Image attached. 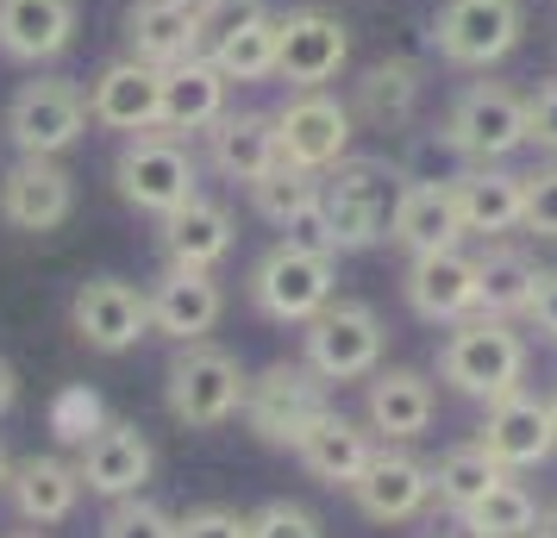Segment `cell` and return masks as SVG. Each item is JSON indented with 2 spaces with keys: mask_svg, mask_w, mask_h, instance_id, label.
<instances>
[{
  "mask_svg": "<svg viewBox=\"0 0 557 538\" xmlns=\"http://www.w3.org/2000/svg\"><path fill=\"white\" fill-rule=\"evenodd\" d=\"M245 363L220 351V345H182L176 363H170V376H163V408L176 426L188 433H207V426H226L232 413H245Z\"/></svg>",
  "mask_w": 557,
  "mask_h": 538,
  "instance_id": "52a82bcc",
  "label": "cell"
},
{
  "mask_svg": "<svg viewBox=\"0 0 557 538\" xmlns=\"http://www.w3.org/2000/svg\"><path fill=\"white\" fill-rule=\"evenodd\" d=\"M351 63V26L332 7H288L276 13V82L288 88H332Z\"/></svg>",
  "mask_w": 557,
  "mask_h": 538,
  "instance_id": "30bf717a",
  "label": "cell"
},
{
  "mask_svg": "<svg viewBox=\"0 0 557 538\" xmlns=\"http://www.w3.org/2000/svg\"><path fill=\"white\" fill-rule=\"evenodd\" d=\"M527 320L532 333L545 338V345H557V263L552 270H539V283H532V301H527Z\"/></svg>",
  "mask_w": 557,
  "mask_h": 538,
  "instance_id": "b9f144b4",
  "label": "cell"
},
{
  "mask_svg": "<svg viewBox=\"0 0 557 538\" xmlns=\"http://www.w3.org/2000/svg\"><path fill=\"white\" fill-rule=\"evenodd\" d=\"M76 213V176L63 170V157H20L0 176V220L13 232H57Z\"/></svg>",
  "mask_w": 557,
  "mask_h": 538,
  "instance_id": "e0dca14e",
  "label": "cell"
},
{
  "mask_svg": "<svg viewBox=\"0 0 557 538\" xmlns=\"http://www.w3.org/2000/svg\"><path fill=\"white\" fill-rule=\"evenodd\" d=\"M438 138L457 151V163H507L527 145V95L513 82H463L438 120Z\"/></svg>",
  "mask_w": 557,
  "mask_h": 538,
  "instance_id": "5b68a950",
  "label": "cell"
},
{
  "mask_svg": "<svg viewBox=\"0 0 557 538\" xmlns=\"http://www.w3.org/2000/svg\"><path fill=\"white\" fill-rule=\"evenodd\" d=\"M476 283H482V313L520 320L532 301V283H539V257L513 238H488L476 251Z\"/></svg>",
  "mask_w": 557,
  "mask_h": 538,
  "instance_id": "836d02e7",
  "label": "cell"
},
{
  "mask_svg": "<svg viewBox=\"0 0 557 538\" xmlns=\"http://www.w3.org/2000/svg\"><path fill=\"white\" fill-rule=\"evenodd\" d=\"M532 538H557V501L545 513H539V526H532Z\"/></svg>",
  "mask_w": 557,
  "mask_h": 538,
  "instance_id": "f6af8a7d",
  "label": "cell"
},
{
  "mask_svg": "<svg viewBox=\"0 0 557 538\" xmlns=\"http://www.w3.org/2000/svg\"><path fill=\"white\" fill-rule=\"evenodd\" d=\"M426 38H432V51H438V63L488 76L495 63H507V57L520 51L527 7L520 0H438Z\"/></svg>",
  "mask_w": 557,
  "mask_h": 538,
  "instance_id": "8992f818",
  "label": "cell"
},
{
  "mask_svg": "<svg viewBox=\"0 0 557 538\" xmlns=\"http://www.w3.org/2000/svg\"><path fill=\"white\" fill-rule=\"evenodd\" d=\"M226 101H232V76L207 51L163 70V132L195 138V132H207L226 113Z\"/></svg>",
  "mask_w": 557,
  "mask_h": 538,
  "instance_id": "f546056e",
  "label": "cell"
},
{
  "mask_svg": "<svg viewBox=\"0 0 557 538\" xmlns=\"http://www.w3.org/2000/svg\"><path fill=\"white\" fill-rule=\"evenodd\" d=\"M401 188H407V170L388 163V157H345V163H332L320 176V245L332 257L388 245Z\"/></svg>",
  "mask_w": 557,
  "mask_h": 538,
  "instance_id": "6da1fadb",
  "label": "cell"
},
{
  "mask_svg": "<svg viewBox=\"0 0 557 538\" xmlns=\"http://www.w3.org/2000/svg\"><path fill=\"white\" fill-rule=\"evenodd\" d=\"M26 538H32V533H26Z\"/></svg>",
  "mask_w": 557,
  "mask_h": 538,
  "instance_id": "681fc988",
  "label": "cell"
},
{
  "mask_svg": "<svg viewBox=\"0 0 557 538\" xmlns=\"http://www.w3.org/2000/svg\"><path fill=\"white\" fill-rule=\"evenodd\" d=\"M470 526H476L482 538H532V526H539V501H532V488L513 483V470H507L502 483L470 508Z\"/></svg>",
  "mask_w": 557,
  "mask_h": 538,
  "instance_id": "d590c367",
  "label": "cell"
},
{
  "mask_svg": "<svg viewBox=\"0 0 557 538\" xmlns=\"http://www.w3.org/2000/svg\"><path fill=\"white\" fill-rule=\"evenodd\" d=\"M7 476H13V463H7V451H0V488H7Z\"/></svg>",
  "mask_w": 557,
  "mask_h": 538,
  "instance_id": "bcb514c9",
  "label": "cell"
},
{
  "mask_svg": "<svg viewBox=\"0 0 557 538\" xmlns=\"http://www.w3.org/2000/svg\"><path fill=\"white\" fill-rule=\"evenodd\" d=\"M457 213L470 238H507V232L527 226V170H507V163H463L451 176Z\"/></svg>",
  "mask_w": 557,
  "mask_h": 538,
  "instance_id": "44dd1931",
  "label": "cell"
},
{
  "mask_svg": "<svg viewBox=\"0 0 557 538\" xmlns=\"http://www.w3.org/2000/svg\"><path fill=\"white\" fill-rule=\"evenodd\" d=\"M113 188L120 201L151 213V220H170L176 207H188L201 195V157L188 151V138L176 132H132L120 157H113Z\"/></svg>",
  "mask_w": 557,
  "mask_h": 538,
  "instance_id": "3957f363",
  "label": "cell"
},
{
  "mask_svg": "<svg viewBox=\"0 0 557 538\" xmlns=\"http://www.w3.org/2000/svg\"><path fill=\"white\" fill-rule=\"evenodd\" d=\"M126 51L170 70L207 51V7L201 0H132L126 13Z\"/></svg>",
  "mask_w": 557,
  "mask_h": 538,
  "instance_id": "cb8c5ba5",
  "label": "cell"
},
{
  "mask_svg": "<svg viewBox=\"0 0 557 538\" xmlns=\"http://www.w3.org/2000/svg\"><path fill=\"white\" fill-rule=\"evenodd\" d=\"M527 363H532V351H527V338L513 333V320L470 313L438 345V383H451L457 395H470L482 408H495L507 395H520Z\"/></svg>",
  "mask_w": 557,
  "mask_h": 538,
  "instance_id": "7a4b0ae2",
  "label": "cell"
},
{
  "mask_svg": "<svg viewBox=\"0 0 557 538\" xmlns=\"http://www.w3.org/2000/svg\"><path fill=\"white\" fill-rule=\"evenodd\" d=\"M432 538H482L470 526V513H445V526H432Z\"/></svg>",
  "mask_w": 557,
  "mask_h": 538,
  "instance_id": "7bdbcfd3",
  "label": "cell"
},
{
  "mask_svg": "<svg viewBox=\"0 0 557 538\" xmlns=\"http://www.w3.org/2000/svg\"><path fill=\"white\" fill-rule=\"evenodd\" d=\"M207 138V163L220 170L226 182H245L251 188L257 176H270L282 163V138H276V113H251V107H226Z\"/></svg>",
  "mask_w": 557,
  "mask_h": 538,
  "instance_id": "4316f807",
  "label": "cell"
},
{
  "mask_svg": "<svg viewBox=\"0 0 557 538\" xmlns=\"http://www.w3.org/2000/svg\"><path fill=\"white\" fill-rule=\"evenodd\" d=\"M7 145L20 157H63L88 138V88L70 76H32L20 82V95L7 101Z\"/></svg>",
  "mask_w": 557,
  "mask_h": 538,
  "instance_id": "9c48e42d",
  "label": "cell"
},
{
  "mask_svg": "<svg viewBox=\"0 0 557 538\" xmlns=\"http://www.w3.org/2000/svg\"><path fill=\"white\" fill-rule=\"evenodd\" d=\"M70 326L88 351H107L120 358L138 338H151V301L145 288L126 283V276H88V283L70 295Z\"/></svg>",
  "mask_w": 557,
  "mask_h": 538,
  "instance_id": "4fadbf2b",
  "label": "cell"
},
{
  "mask_svg": "<svg viewBox=\"0 0 557 538\" xmlns=\"http://www.w3.org/2000/svg\"><path fill=\"white\" fill-rule=\"evenodd\" d=\"M476 445L502 463V470H539V463H552V451H557L552 401H539V395H527V388L507 395V401H495L488 420H482Z\"/></svg>",
  "mask_w": 557,
  "mask_h": 538,
  "instance_id": "7402d4cb",
  "label": "cell"
},
{
  "mask_svg": "<svg viewBox=\"0 0 557 538\" xmlns=\"http://www.w3.org/2000/svg\"><path fill=\"white\" fill-rule=\"evenodd\" d=\"M552 413H557V395H552Z\"/></svg>",
  "mask_w": 557,
  "mask_h": 538,
  "instance_id": "7dc6e473",
  "label": "cell"
},
{
  "mask_svg": "<svg viewBox=\"0 0 557 538\" xmlns=\"http://www.w3.org/2000/svg\"><path fill=\"white\" fill-rule=\"evenodd\" d=\"M207 57L232 82H276V13L263 0H213L207 7Z\"/></svg>",
  "mask_w": 557,
  "mask_h": 538,
  "instance_id": "5bb4252c",
  "label": "cell"
},
{
  "mask_svg": "<svg viewBox=\"0 0 557 538\" xmlns=\"http://www.w3.org/2000/svg\"><path fill=\"white\" fill-rule=\"evenodd\" d=\"M276 138H282V157H288V163L326 176L332 163L351 157L357 113H351V101H338L332 88H288V101L276 107Z\"/></svg>",
  "mask_w": 557,
  "mask_h": 538,
  "instance_id": "8fae6325",
  "label": "cell"
},
{
  "mask_svg": "<svg viewBox=\"0 0 557 538\" xmlns=\"http://www.w3.org/2000/svg\"><path fill=\"white\" fill-rule=\"evenodd\" d=\"M345 101H351L357 126L407 132L420 120V101H426V63H413V57H376L370 70H357Z\"/></svg>",
  "mask_w": 557,
  "mask_h": 538,
  "instance_id": "603a6c76",
  "label": "cell"
},
{
  "mask_svg": "<svg viewBox=\"0 0 557 538\" xmlns=\"http://www.w3.org/2000/svg\"><path fill=\"white\" fill-rule=\"evenodd\" d=\"M520 232L557 245V157H545L539 170H527V226Z\"/></svg>",
  "mask_w": 557,
  "mask_h": 538,
  "instance_id": "74e56055",
  "label": "cell"
},
{
  "mask_svg": "<svg viewBox=\"0 0 557 538\" xmlns=\"http://www.w3.org/2000/svg\"><path fill=\"white\" fill-rule=\"evenodd\" d=\"M176 538H251V520L232 508H195L176 520Z\"/></svg>",
  "mask_w": 557,
  "mask_h": 538,
  "instance_id": "60d3db41",
  "label": "cell"
},
{
  "mask_svg": "<svg viewBox=\"0 0 557 538\" xmlns=\"http://www.w3.org/2000/svg\"><path fill=\"white\" fill-rule=\"evenodd\" d=\"M157 245H163V263H170V270H220L232 257V245H238L232 207L195 195V201L176 207L170 220H157Z\"/></svg>",
  "mask_w": 557,
  "mask_h": 538,
  "instance_id": "f1b7e54d",
  "label": "cell"
},
{
  "mask_svg": "<svg viewBox=\"0 0 557 538\" xmlns=\"http://www.w3.org/2000/svg\"><path fill=\"white\" fill-rule=\"evenodd\" d=\"M88 120L101 132H157L163 126V70L145 57H113L88 82Z\"/></svg>",
  "mask_w": 557,
  "mask_h": 538,
  "instance_id": "9a60e30c",
  "label": "cell"
},
{
  "mask_svg": "<svg viewBox=\"0 0 557 538\" xmlns=\"http://www.w3.org/2000/svg\"><path fill=\"white\" fill-rule=\"evenodd\" d=\"M326 383L307 370V363H270L263 376H251V388H245V426H251L263 445H282V451H295L301 445V433L326 413Z\"/></svg>",
  "mask_w": 557,
  "mask_h": 538,
  "instance_id": "7c38bea8",
  "label": "cell"
},
{
  "mask_svg": "<svg viewBox=\"0 0 557 538\" xmlns=\"http://www.w3.org/2000/svg\"><path fill=\"white\" fill-rule=\"evenodd\" d=\"M82 32L76 0H0V57L13 63H57Z\"/></svg>",
  "mask_w": 557,
  "mask_h": 538,
  "instance_id": "484cf974",
  "label": "cell"
},
{
  "mask_svg": "<svg viewBox=\"0 0 557 538\" xmlns=\"http://www.w3.org/2000/svg\"><path fill=\"white\" fill-rule=\"evenodd\" d=\"M145 301H151V333L170 338V345H201L213 326H220V313H226V288L213 283V270H170L163 263V276L145 288Z\"/></svg>",
  "mask_w": 557,
  "mask_h": 538,
  "instance_id": "ffe728a7",
  "label": "cell"
},
{
  "mask_svg": "<svg viewBox=\"0 0 557 538\" xmlns=\"http://www.w3.org/2000/svg\"><path fill=\"white\" fill-rule=\"evenodd\" d=\"M401 295L413 320L426 326H457L482 313V283H476V257L463 251H432V257H407V276H401Z\"/></svg>",
  "mask_w": 557,
  "mask_h": 538,
  "instance_id": "2e32d148",
  "label": "cell"
},
{
  "mask_svg": "<svg viewBox=\"0 0 557 538\" xmlns=\"http://www.w3.org/2000/svg\"><path fill=\"white\" fill-rule=\"evenodd\" d=\"M101 538H176V520L157 508V501H145V495H126L101 520Z\"/></svg>",
  "mask_w": 557,
  "mask_h": 538,
  "instance_id": "8d00e7d4",
  "label": "cell"
},
{
  "mask_svg": "<svg viewBox=\"0 0 557 538\" xmlns=\"http://www.w3.org/2000/svg\"><path fill=\"white\" fill-rule=\"evenodd\" d=\"M502 476L507 470L488 458L482 445H457V451H445V458L432 463V501H438L445 513H470Z\"/></svg>",
  "mask_w": 557,
  "mask_h": 538,
  "instance_id": "e575fe53",
  "label": "cell"
},
{
  "mask_svg": "<svg viewBox=\"0 0 557 538\" xmlns=\"http://www.w3.org/2000/svg\"><path fill=\"white\" fill-rule=\"evenodd\" d=\"M351 501L376 526H407L432 501V463H420L401 445H376V458L363 463V476L351 483Z\"/></svg>",
  "mask_w": 557,
  "mask_h": 538,
  "instance_id": "d6986e66",
  "label": "cell"
},
{
  "mask_svg": "<svg viewBox=\"0 0 557 538\" xmlns=\"http://www.w3.org/2000/svg\"><path fill=\"white\" fill-rule=\"evenodd\" d=\"M382 313L370 301H326L301 326V363L320 383H370L382 370Z\"/></svg>",
  "mask_w": 557,
  "mask_h": 538,
  "instance_id": "ba28073f",
  "label": "cell"
},
{
  "mask_svg": "<svg viewBox=\"0 0 557 538\" xmlns=\"http://www.w3.org/2000/svg\"><path fill=\"white\" fill-rule=\"evenodd\" d=\"M7 495H13L20 520H32V526H63V520L76 513V501H82V476H76V463H63V458L45 451V458L13 463Z\"/></svg>",
  "mask_w": 557,
  "mask_h": 538,
  "instance_id": "d6a6232c",
  "label": "cell"
},
{
  "mask_svg": "<svg viewBox=\"0 0 557 538\" xmlns=\"http://www.w3.org/2000/svg\"><path fill=\"white\" fill-rule=\"evenodd\" d=\"M295 458L307 463V476H320V483H332V488H351L357 476H363V463L376 458V433L357 426V420H345L338 408H326L301 433Z\"/></svg>",
  "mask_w": 557,
  "mask_h": 538,
  "instance_id": "4dcf8cb0",
  "label": "cell"
},
{
  "mask_svg": "<svg viewBox=\"0 0 557 538\" xmlns=\"http://www.w3.org/2000/svg\"><path fill=\"white\" fill-rule=\"evenodd\" d=\"M201 7H213V0H201Z\"/></svg>",
  "mask_w": 557,
  "mask_h": 538,
  "instance_id": "c3c4849f",
  "label": "cell"
},
{
  "mask_svg": "<svg viewBox=\"0 0 557 538\" xmlns=\"http://www.w3.org/2000/svg\"><path fill=\"white\" fill-rule=\"evenodd\" d=\"M13 401H20V376H13V363L0 358V413L13 408Z\"/></svg>",
  "mask_w": 557,
  "mask_h": 538,
  "instance_id": "ee69618b",
  "label": "cell"
},
{
  "mask_svg": "<svg viewBox=\"0 0 557 538\" xmlns=\"http://www.w3.org/2000/svg\"><path fill=\"white\" fill-rule=\"evenodd\" d=\"M251 207H257V220L282 226L288 238L320 245V176H313V170H301V163L282 157L270 176L251 182Z\"/></svg>",
  "mask_w": 557,
  "mask_h": 538,
  "instance_id": "1f68e13d",
  "label": "cell"
},
{
  "mask_svg": "<svg viewBox=\"0 0 557 538\" xmlns=\"http://www.w3.org/2000/svg\"><path fill=\"white\" fill-rule=\"evenodd\" d=\"M527 145L545 151V157H557V76H545L527 95Z\"/></svg>",
  "mask_w": 557,
  "mask_h": 538,
  "instance_id": "ab89813d",
  "label": "cell"
},
{
  "mask_svg": "<svg viewBox=\"0 0 557 538\" xmlns=\"http://www.w3.org/2000/svg\"><path fill=\"white\" fill-rule=\"evenodd\" d=\"M251 538H326L320 533V520L295 501H270V508L251 513Z\"/></svg>",
  "mask_w": 557,
  "mask_h": 538,
  "instance_id": "f35d334b",
  "label": "cell"
},
{
  "mask_svg": "<svg viewBox=\"0 0 557 538\" xmlns=\"http://www.w3.org/2000/svg\"><path fill=\"white\" fill-rule=\"evenodd\" d=\"M338 257L307 238H282L251 263V308L276 326H307L313 313L338 301Z\"/></svg>",
  "mask_w": 557,
  "mask_h": 538,
  "instance_id": "277c9868",
  "label": "cell"
},
{
  "mask_svg": "<svg viewBox=\"0 0 557 538\" xmlns=\"http://www.w3.org/2000/svg\"><path fill=\"white\" fill-rule=\"evenodd\" d=\"M432 413H438V395H432L426 370L395 363V370H376L363 383V420H370V433L382 445H413L432 426Z\"/></svg>",
  "mask_w": 557,
  "mask_h": 538,
  "instance_id": "d4e9b609",
  "label": "cell"
},
{
  "mask_svg": "<svg viewBox=\"0 0 557 538\" xmlns=\"http://www.w3.org/2000/svg\"><path fill=\"white\" fill-rule=\"evenodd\" d=\"M470 232H463V213H457L451 182H413L407 176L401 201H395V226H388V245L407 257H432V251H457Z\"/></svg>",
  "mask_w": 557,
  "mask_h": 538,
  "instance_id": "83f0119b",
  "label": "cell"
},
{
  "mask_svg": "<svg viewBox=\"0 0 557 538\" xmlns=\"http://www.w3.org/2000/svg\"><path fill=\"white\" fill-rule=\"evenodd\" d=\"M157 470V451L151 438L138 433L132 420H101L95 433L82 438V458H76V476L88 495H101V501H126L138 488L151 483Z\"/></svg>",
  "mask_w": 557,
  "mask_h": 538,
  "instance_id": "ac0fdd59",
  "label": "cell"
}]
</instances>
